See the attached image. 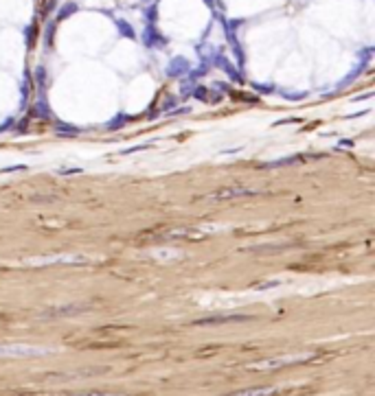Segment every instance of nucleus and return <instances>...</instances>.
I'll return each instance as SVG.
<instances>
[{"label": "nucleus", "mask_w": 375, "mask_h": 396, "mask_svg": "<svg viewBox=\"0 0 375 396\" xmlns=\"http://www.w3.org/2000/svg\"><path fill=\"white\" fill-rule=\"evenodd\" d=\"M53 352L44 346H27V344H0V357H40Z\"/></svg>", "instance_id": "nucleus-1"}, {"label": "nucleus", "mask_w": 375, "mask_h": 396, "mask_svg": "<svg viewBox=\"0 0 375 396\" xmlns=\"http://www.w3.org/2000/svg\"><path fill=\"white\" fill-rule=\"evenodd\" d=\"M303 361L301 357H281V359H266V361H257V364H248V370H274V368H283L290 364H298Z\"/></svg>", "instance_id": "nucleus-2"}, {"label": "nucleus", "mask_w": 375, "mask_h": 396, "mask_svg": "<svg viewBox=\"0 0 375 396\" xmlns=\"http://www.w3.org/2000/svg\"><path fill=\"white\" fill-rule=\"evenodd\" d=\"M279 394H281L279 387H270V385H266V387H250V390L233 392V394H228V396H279Z\"/></svg>", "instance_id": "nucleus-3"}, {"label": "nucleus", "mask_w": 375, "mask_h": 396, "mask_svg": "<svg viewBox=\"0 0 375 396\" xmlns=\"http://www.w3.org/2000/svg\"><path fill=\"white\" fill-rule=\"evenodd\" d=\"M68 396H123V394H110V392H81V394H68Z\"/></svg>", "instance_id": "nucleus-4"}]
</instances>
